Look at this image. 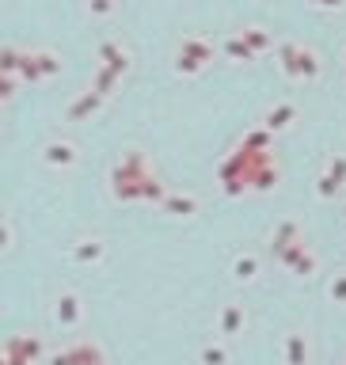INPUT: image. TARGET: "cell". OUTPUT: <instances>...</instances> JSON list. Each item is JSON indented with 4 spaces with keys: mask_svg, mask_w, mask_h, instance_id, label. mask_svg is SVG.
Wrapping results in <instances>:
<instances>
[]
</instances>
